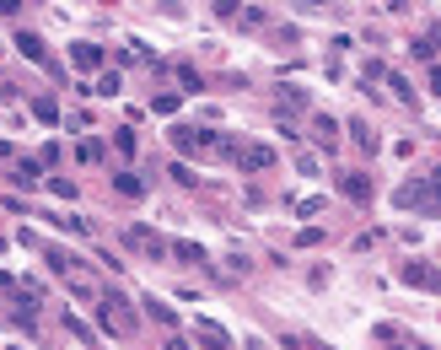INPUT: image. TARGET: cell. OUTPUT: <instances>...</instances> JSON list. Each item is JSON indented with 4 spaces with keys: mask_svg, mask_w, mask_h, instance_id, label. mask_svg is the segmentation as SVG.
<instances>
[{
    "mask_svg": "<svg viewBox=\"0 0 441 350\" xmlns=\"http://www.w3.org/2000/svg\"><path fill=\"white\" fill-rule=\"evenodd\" d=\"M178 81H183V92H205V76L194 65H178Z\"/></svg>",
    "mask_w": 441,
    "mask_h": 350,
    "instance_id": "2e32d148",
    "label": "cell"
},
{
    "mask_svg": "<svg viewBox=\"0 0 441 350\" xmlns=\"http://www.w3.org/2000/svg\"><path fill=\"white\" fill-rule=\"evenodd\" d=\"M49 189H54L60 200H76V184H70V178H54V184H49Z\"/></svg>",
    "mask_w": 441,
    "mask_h": 350,
    "instance_id": "4316f807",
    "label": "cell"
},
{
    "mask_svg": "<svg viewBox=\"0 0 441 350\" xmlns=\"http://www.w3.org/2000/svg\"><path fill=\"white\" fill-rule=\"evenodd\" d=\"M382 76H387V86H393V92H399L403 103H415V92H409V81H403V76H393V70H382Z\"/></svg>",
    "mask_w": 441,
    "mask_h": 350,
    "instance_id": "ffe728a7",
    "label": "cell"
},
{
    "mask_svg": "<svg viewBox=\"0 0 441 350\" xmlns=\"http://www.w3.org/2000/svg\"><path fill=\"white\" fill-rule=\"evenodd\" d=\"M65 329H70V334H76V340H81V345H92V329H86V324H76V312H70V318H65Z\"/></svg>",
    "mask_w": 441,
    "mask_h": 350,
    "instance_id": "cb8c5ba5",
    "label": "cell"
},
{
    "mask_svg": "<svg viewBox=\"0 0 441 350\" xmlns=\"http://www.w3.org/2000/svg\"><path fill=\"white\" fill-rule=\"evenodd\" d=\"M0 11H6V17H17V11H22V0H0Z\"/></svg>",
    "mask_w": 441,
    "mask_h": 350,
    "instance_id": "83f0119b",
    "label": "cell"
},
{
    "mask_svg": "<svg viewBox=\"0 0 441 350\" xmlns=\"http://www.w3.org/2000/svg\"><path fill=\"white\" fill-rule=\"evenodd\" d=\"M173 178H178L183 189H194V184H200V178H194V167H189V162H173Z\"/></svg>",
    "mask_w": 441,
    "mask_h": 350,
    "instance_id": "603a6c76",
    "label": "cell"
},
{
    "mask_svg": "<svg viewBox=\"0 0 441 350\" xmlns=\"http://www.w3.org/2000/svg\"><path fill=\"white\" fill-rule=\"evenodd\" d=\"M17 49H22V54H27L33 65H49V49H43L38 33H17Z\"/></svg>",
    "mask_w": 441,
    "mask_h": 350,
    "instance_id": "52a82bcc",
    "label": "cell"
},
{
    "mask_svg": "<svg viewBox=\"0 0 441 350\" xmlns=\"http://www.w3.org/2000/svg\"><path fill=\"white\" fill-rule=\"evenodd\" d=\"M312 6H328V0H312Z\"/></svg>",
    "mask_w": 441,
    "mask_h": 350,
    "instance_id": "f546056e",
    "label": "cell"
},
{
    "mask_svg": "<svg viewBox=\"0 0 441 350\" xmlns=\"http://www.w3.org/2000/svg\"><path fill=\"white\" fill-rule=\"evenodd\" d=\"M141 308H145V312H151V318H157V324H167V329H173V324H178V312H173V308H161L157 296H145Z\"/></svg>",
    "mask_w": 441,
    "mask_h": 350,
    "instance_id": "9a60e30c",
    "label": "cell"
},
{
    "mask_svg": "<svg viewBox=\"0 0 441 350\" xmlns=\"http://www.w3.org/2000/svg\"><path fill=\"white\" fill-rule=\"evenodd\" d=\"M11 184H17V189H38V167H33V162L11 167Z\"/></svg>",
    "mask_w": 441,
    "mask_h": 350,
    "instance_id": "5bb4252c",
    "label": "cell"
},
{
    "mask_svg": "<svg viewBox=\"0 0 441 350\" xmlns=\"http://www.w3.org/2000/svg\"><path fill=\"white\" fill-rule=\"evenodd\" d=\"M403 280H409V286L436 291V269H431V264H409V269H403Z\"/></svg>",
    "mask_w": 441,
    "mask_h": 350,
    "instance_id": "30bf717a",
    "label": "cell"
},
{
    "mask_svg": "<svg viewBox=\"0 0 441 350\" xmlns=\"http://www.w3.org/2000/svg\"><path fill=\"white\" fill-rule=\"evenodd\" d=\"M113 189H119L124 200H141V194H145V184L135 178V173H119V178H113Z\"/></svg>",
    "mask_w": 441,
    "mask_h": 350,
    "instance_id": "7c38bea8",
    "label": "cell"
},
{
    "mask_svg": "<svg viewBox=\"0 0 441 350\" xmlns=\"http://www.w3.org/2000/svg\"><path fill=\"white\" fill-rule=\"evenodd\" d=\"M43 259H49V269H54V275H76V253H65V248H49Z\"/></svg>",
    "mask_w": 441,
    "mask_h": 350,
    "instance_id": "9c48e42d",
    "label": "cell"
},
{
    "mask_svg": "<svg viewBox=\"0 0 441 350\" xmlns=\"http://www.w3.org/2000/svg\"><path fill=\"white\" fill-rule=\"evenodd\" d=\"M420 350H431V345H420Z\"/></svg>",
    "mask_w": 441,
    "mask_h": 350,
    "instance_id": "4dcf8cb0",
    "label": "cell"
},
{
    "mask_svg": "<svg viewBox=\"0 0 441 350\" xmlns=\"http://www.w3.org/2000/svg\"><path fill=\"white\" fill-rule=\"evenodd\" d=\"M70 65H76V70H97L102 49H97V43H70Z\"/></svg>",
    "mask_w": 441,
    "mask_h": 350,
    "instance_id": "5b68a950",
    "label": "cell"
},
{
    "mask_svg": "<svg viewBox=\"0 0 441 350\" xmlns=\"http://www.w3.org/2000/svg\"><path fill=\"white\" fill-rule=\"evenodd\" d=\"M415 60H425V65L436 60V33H425V38H420V43H415Z\"/></svg>",
    "mask_w": 441,
    "mask_h": 350,
    "instance_id": "ac0fdd59",
    "label": "cell"
},
{
    "mask_svg": "<svg viewBox=\"0 0 441 350\" xmlns=\"http://www.w3.org/2000/svg\"><path fill=\"white\" fill-rule=\"evenodd\" d=\"M167 253H173V259H183V264H210V259H205V248L200 243H167Z\"/></svg>",
    "mask_w": 441,
    "mask_h": 350,
    "instance_id": "ba28073f",
    "label": "cell"
},
{
    "mask_svg": "<svg viewBox=\"0 0 441 350\" xmlns=\"http://www.w3.org/2000/svg\"><path fill=\"white\" fill-rule=\"evenodd\" d=\"M167 350H189V345H183V340H167Z\"/></svg>",
    "mask_w": 441,
    "mask_h": 350,
    "instance_id": "f1b7e54d",
    "label": "cell"
},
{
    "mask_svg": "<svg viewBox=\"0 0 441 350\" xmlns=\"http://www.w3.org/2000/svg\"><path fill=\"white\" fill-rule=\"evenodd\" d=\"M151 108H157V113H178V92H157V103H151Z\"/></svg>",
    "mask_w": 441,
    "mask_h": 350,
    "instance_id": "44dd1931",
    "label": "cell"
},
{
    "mask_svg": "<svg viewBox=\"0 0 441 350\" xmlns=\"http://www.w3.org/2000/svg\"><path fill=\"white\" fill-rule=\"evenodd\" d=\"M97 302H102L97 318H102V329H108V334H135V312H129V302H124L119 291H102Z\"/></svg>",
    "mask_w": 441,
    "mask_h": 350,
    "instance_id": "6da1fadb",
    "label": "cell"
},
{
    "mask_svg": "<svg viewBox=\"0 0 441 350\" xmlns=\"http://www.w3.org/2000/svg\"><path fill=\"white\" fill-rule=\"evenodd\" d=\"M339 189L350 194V200H355V205H366V200H371V178H366V173H344Z\"/></svg>",
    "mask_w": 441,
    "mask_h": 350,
    "instance_id": "8992f818",
    "label": "cell"
},
{
    "mask_svg": "<svg viewBox=\"0 0 441 350\" xmlns=\"http://www.w3.org/2000/svg\"><path fill=\"white\" fill-rule=\"evenodd\" d=\"M350 135H355L361 151H377V135H371V124H366V119H350Z\"/></svg>",
    "mask_w": 441,
    "mask_h": 350,
    "instance_id": "4fadbf2b",
    "label": "cell"
},
{
    "mask_svg": "<svg viewBox=\"0 0 441 350\" xmlns=\"http://www.w3.org/2000/svg\"><path fill=\"white\" fill-rule=\"evenodd\" d=\"M113 145H119V157H135V129H119V135H113Z\"/></svg>",
    "mask_w": 441,
    "mask_h": 350,
    "instance_id": "7402d4cb",
    "label": "cell"
},
{
    "mask_svg": "<svg viewBox=\"0 0 441 350\" xmlns=\"http://www.w3.org/2000/svg\"><path fill=\"white\" fill-rule=\"evenodd\" d=\"M194 340H200L205 350H232V334L220 329V324H210V318H200V324H194Z\"/></svg>",
    "mask_w": 441,
    "mask_h": 350,
    "instance_id": "277c9868",
    "label": "cell"
},
{
    "mask_svg": "<svg viewBox=\"0 0 441 350\" xmlns=\"http://www.w3.org/2000/svg\"><path fill=\"white\" fill-rule=\"evenodd\" d=\"M97 97H119V76H102V81H97Z\"/></svg>",
    "mask_w": 441,
    "mask_h": 350,
    "instance_id": "484cf974",
    "label": "cell"
},
{
    "mask_svg": "<svg viewBox=\"0 0 441 350\" xmlns=\"http://www.w3.org/2000/svg\"><path fill=\"white\" fill-rule=\"evenodd\" d=\"M232 162H237L242 173H269V167H275V151H269V145H237Z\"/></svg>",
    "mask_w": 441,
    "mask_h": 350,
    "instance_id": "7a4b0ae2",
    "label": "cell"
},
{
    "mask_svg": "<svg viewBox=\"0 0 441 350\" xmlns=\"http://www.w3.org/2000/svg\"><path fill=\"white\" fill-rule=\"evenodd\" d=\"M312 141L318 145H339V124L334 119H312Z\"/></svg>",
    "mask_w": 441,
    "mask_h": 350,
    "instance_id": "8fae6325",
    "label": "cell"
},
{
    "mask_svg": "<svg viewBox=\"0 0 441 350\" xmlns=\"http://www.w3.org/2000/svg\"><path fill=\"white\" fill-rule=\"evenodd\" d=\"M216 17L220 22H237L242 17V0H216Z\"/></svg>",
    "mask_w": 441,
    "mask_h": 350,
    "instance_id": "d6986e66",
    "label": "cell"
},
{
    "mask_svg": "<svg viewBox=\"0 0 441 350\" xmlns=\"http://www.w3.org/2000/svg\"><path fill=\"white\" fill-rule=\"evenodd\" d=\"M33 119H43V124H54V119H60L54 97H33Z\"/></svg>",
    "mask_w": 441,
    "mask_h": 350,
    "instance_id": "e0dca14e",
    "label": "cell"
},
{
    "mask_svg": "<svg viewBox=\"0 0 441 350\" xmlns=\"http://www.w3.org/2000/svg\"><path fill=\"white\" fill-rule=\"evenodd\" d=\"M124 243L141 248V253H151V259H167V243H161L157 232H145V227H124Z\"/></svg>",
    "mask_w": 441,
    "mask_h": 350,
    "instance_id": "3957f363",
    "label": "cell"
},
{
    "mask_svg": "<svg viewBox=\"0 0 441 350\" xmlns=\"http://www.w3.org/2000/svg\"><path fill=\"white\" fill-rule=\"evenodd\" d=\"M76 157H81V162H97L102 151H97V141H81V145H76Z\"/></svg>",
    "mask_w": 441,
    "mask_h": 350,
    "instance_id": "d4e9b609",
    "label": "cell"
}]
</instances>
